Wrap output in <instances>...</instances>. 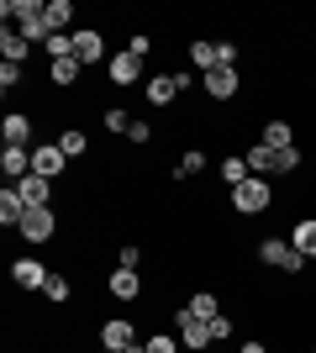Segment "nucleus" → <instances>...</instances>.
I'll return each mask as SVG.
<instances>
[{
  "label": "nucleus",
  "mask_w": 316,
  "mask_h": 353,
  "mask_svg": "<svg viewBox=\"0 0 316 353\" xmlns=\"http://www.w3.org/2000/svg\"><path fill=\"white\" fill-rule=\"evenodd\" d=\"M74 59H79V63L105 59V37H101V32H74Z\"/></svg>",
  "instance_id": "13"
},
{
  "label": "nucleus",
  "mask_w": 316,
  "mask_h": 353,
  "mask_svg": "<svg viewBox=\"0 0 316 353\" xmlns=\"http://www.w3.org/2000/svg\"><path fill=\"white\" fill-rule=\"evenodd\" d=\"M53 232H59V216H53V206H32L27 216H21V237H27V243H48Z\"/></svg>",
  "instance_id": "3"
},
{
  "label": "nucleus",
  "mask_w": 316,
  "mask_h": 353,
  "mask_svg": "<svg viewBox=\"0 0 316 353\" xmlns=\"http://www.w3.org/2000/svg\"><path fill=\"white\" fill-rule=\"evenodd\" d=\"M232 338V316H216V322H211V343H227Z\"/></svg>",
  "instance_id": "37"
},
{
  "label": "nucleus",
  "mask_w": 316,
  "mask_h": 353,
  "mask_svg": "<svg viewBox=\"0 0 316 353\" xmlns=\"http://www.w3.org/2000/svg\"><path fill=\"white\" fill-rule=\"evenodd\" d=\"M196 174H206V153L190 148V153H180V163H174V179H196Z\"/></svg>",
  "instance_id": "22"
},
{
  "label": "nucleus",
  "mask_w": 316,
  "mask_h": 353,
  "mask_svg": "<svg viewBox=\"0 0 316 353\" xmlns=\"http://www.w3.org/2000/svg\"><path fill=\"white\" fill-rule=\"evenodd\" d=\"M143 264V253H137V243H127V248H121V269H137Z\"/></svg>",
  "instance_id": "39"
},
{
  "label": "nucleus",
  "mask_w": 316,
  "mask_h": 353,
  "mask_svg": "<svg viewBox=\"0 0 316 353\" xmlns=\"http://www.w3.org/2000/svg\"><path fill=\"white\" fill-rule=\"evenodd\" d=\"M21 85V63H0V90H16Z\"/></svg>",
  "instance_id": "35"
},
{
  "label": "nucleus",
  "mask_w": 316,
  "mask_h": 353,
  "mask_svg": "<svg viewBox=\"0 0 316 353\" xmlns=\"http://www.w3.org/2000/svg\"><path fill=\"white\" fill-rule=\"evenodd\" d=\"M21 37H27V43H48V37H53V27H48V16H32V21H21Z\"/></svg>",
  "instance_id": "29"
},
{
  "label": "nucleus",
  "mask_w": 316,
  "mask_h": 353,
  "mask_svg": "<svg viewBox=\"0 0 316 353\" xmlns=\"http://www.w3.org/2000/svg\"><path fill=\"white\" fill-rule=\"evenodd\" d=\"M174 322H180V343L190 353L196 348H211V322H200V316H190V311H174Z\"/></svg>",
  "instance_id": "6"
},
{
  "label": "nucleus",
  "mask_w": 316,
  "mask_h": 353,
  "mask_svg": "<svg viewBox=\"0 0 316 353\" xmlns=\"http://www.w3.org/2000/svg\"><path fill=\"white\" fill-rule=\"evenodd\" d=\"M143 348H148V353H180V338H174V332H153Z\"/></svg>",
  "instance_id": "32"
},
{
  "label": "nucleus",
  "mask_w": 316,
  "mask_h": 353,
  "mask_svg": "<svg viewBox=\"0 0 316 353\" xmlns=\"http://www.w3.org/2000/svg\"><path fill=\"white\" fill-rule=\"evenodd\" d=\"M79 69H85L79 59H53V85H63V90H69V85L79 79Z\"/></svg>",
  "instance_id": "28"
},
{
  "label": "nucleus",
  "mask_w": 316,
  "mask_h": 353,
  "mask_svg": "<svg viewBox=\"0 0 316 353\" xmlns=\"http://www.w3.org/2000/svg\"><path fill=\"white\" fill-rule=\"evenodd\" d=\"M137 69H143V59H132V53L121 48L116 59H111V85H132V79H137Z\"/></svg>",
  "instance_id": "18"
},
{
  "label": "nucleus",
  "mask_w": 316,
  "mask_h": 353,
  "mask_svg": "<svg viewBox=\"0 0 316 353\" xmlns=\"http://www.w3.org/2000/svg\"><path fill=\"white\" fill-rule=\"evenodd\" d=\"M258 264H274V269H285V274H301L306 253L295 248L290 237H264V243H258Z\"/></svg>",
  "instance_id": "1"
},
{
  "label": "nucleus",
  "mask_w": 316,
  "mask_h": 353,
  "mask_svg": "<svg viewBox=\"0 0 316 353\" xmlns=\"http://www.w3.org/2000/svg\"><path fill=\"white\" fill-rule=\"evenodd\" d=\"M63 163H69V159H63V148H59V143H37V148H32V174L59 179V174H63Z\"/></svg>",
  "instance_id": "5"
},
{
  "label": "nucleus",
  "mask_w": 316,
  "mask_h": 353,
  "mask_svg": "<svg viewBox=\"0 0 316 353\" xmlns=\"http://www.w3.org/2000/svg\"><path fill=\"white\" fill-rule=\"evenodd\" d=\"M43 11H48L43 0H6V6H0V16H6V27H11V21L21 27V21H32V16H43Z\"/></svg>",
  "instance_id": "14"
},
{
  "label": "nucleus",
  "mask_w": 316,
  "mask_h": 353,
  "mask_svg": "<svg viewBox=\"0 0 316 353\" xmlns=\"http://www.w3.org/2000/svg\"><path fill=\"white\" fill-rule=\"evenodd\" d=\"M248 169H253V174H269V148H264V143L248 148Z\"/></svg>",
  "instance_id": "34"
},
{
  "label": "nucleus",
  "mask_w": 316,
  "mask_h": 353,
  "mask_svg": "<svg viewBox=\"0 0 316 353\" xmlns=\"http://www.w3.org/2000/svg\"><path fill=\"white\" fill-rule=\"evenodd\" d=\"M174 95H180L174 74H153V79H148V101L153 105H174Z\"/></svg>",
  "instance_id": "17"
},
{
  "label": "nucleus",
  "mask_w": 316,
  "mask_h": 353,
  "mask_svg": "<svg viewBox=\"0 0 316 353\" xmlns=\"http://www.w3.org/2000/svg\"><path fill=\"white\" fill-rule=\"evenodd\" d=\"M101 348H105V353H127V348H137V327L127 322V316H111V322L101 327Z\"/></svg>",
  "instance_id": "4"
},
{
  "label": "nucleus",
  "mask_w": 316,
  "mask_h": 353,
  "mask_svg": "<svg viewBox=\"0 0 316 353\" xmlns=\"http://www.w3.org/2000/svg\"><path fill=\"white\" fill-rule=\"evenodd\" d=\"M16 195L27 201V211H32V206H53V179L27 174V179H16Z\"/></svg>",
  "instance_id": "7"
},
{
  "label": "nucleus",
  "mask_w": 316,
  "mask_h": 353,
  "mask_svg": "<svg viewBox=\"0 0 316 353\" xmlns=\"http://www.w3.org/2000/svg\"><path fill=\"white\" fill-rule=\"evenodd\" d=\"M53 59H74V32H53L48 37V63Z\"/></svg>",
  "instance_id": "27"
},
{
  "label": "nucleus",
  "mask_w": 316,
  "mask_h": 353,
  "mask_svg": "<svg viewBox=\"0 0 316 353\" xmlns=\"http://www.w3.org/2000/svg\"><path fill=\"white\" fill-rule=\"evenodd\" d=\"M290 243L306 253V259H316V216H306V221H295L290 227Z\"/></svg>",
  "instance_id": "19"
},
{
  "label": "nucleus",
  "mask_w": 316,
  "mask_h": 353,
  "mask_svg": "<svg viewBox=\"0 0 316 353\" xmlns=\"http://www.w3.org/2000/svg\"><path fill=\"white\" fill-rule=\"evenodd\" d=\"M185 311H190V316H200V322H216V316H222V301H216L211 290H196L190 301H185Z\"/></svg>",
  "instance_id": "16"
},
{
  "label": "nucleus",
  "mask_w": 316,
  "mask_h": 353,
  "mask_svg": "<svg viewBox=\"0 0 316 353\" xmlns=\"http://www.w3.org/2000/svg\"><path fill=\"white\" fill-rule=\"evenodd\" d=\"M11 280L21 285V290H43V285H48V264H37V259H16Z\"/></svg>",
  "instance_id": "8"
},
{
  "label": "nucleus",
  "mask_w": 316,
  "mask_h": 353,
  "mask_svg": "<svg viewBox=\"0 0 316 353\" xmlns=\"http://www.w3.org/2000/svg\"><path fill=\"white\" fill-rule=\"evenodd\" d=\"M248 174H253V169H248V159H222V179L232 185V190H238V185H242Z\"/></svg>",
  "instance_id": "31"
},
{
  "label": "nucleus",
  "mask_w": 316,
  "mask_h": 353,
  "mask_svg": "<svg viewBox=\"0 0 316 353\" xmlns=\"http://www.w3.org/2000/svg\"><path fill=\"white\" fill-rule=\"evenodd\" d=\"M301 169V148H269V174H295Z\"/></svg>",
  "instance_id": "20"
},
{
  "label": "nucleus",
  "mask_w": 316,
  "mask_h": 353,
  "mask_svg": "<svg viewBox=\"0 0 316 353\" xmlns=\"http://www.w3.org/2000/svg\"><path fill=\"white\" fill-rule=\"evenodd\" d=\"M43 295H48V301H53V306H63V301H69V295H74V285L63 280V274H48V285H43Z\"/></svg>",
  "instance_id": "30"
},
{
  "label": "nucleus",
  "mask_w": 316,
  "mask_h": 353,
  "mask_svg": "<svg viewBox=\"0 0 316 353\" xmlns=\"http://www.w3.org/2000/svg\"><path fill=\"white\" fill-rule=\"evenodd\" d=\"M105 285H111V295H116V301H137V295H143V274H137V269H116Z\"/></svg>",
  "instance_id": "11"
},
{
  "label": "nucleus",
  "mask_w": 316,
  "mask_h": 353,
  "mask_svg": "<svg viewBox=\"0 0 316 353\" xmlns=\"http://www.w3.org/2000/svg\"><path fill=\"white\" fill-rule=\"evenodd\" d=\"M105 132H132V117H127V111H121V105H111V111H105Z\"/></svg>",
  "instance_id": "33"
},
{
  "label": "nucleus",
  "mask_w": 316,
  "mask_h": 353,
  "mask_svg": "<svg viewBox=\"0 0 316 353\" xmlns=\"http://www.w3.org/2000/svg\"><path fill=\"white\" fill-rule=\"evenodd\" d=\"M258 143H264V148H295V132H290V121H269Z\"/></svg>",
  "instance_id": "23"
},
{
  "label": "nucleus",
  "mask_w": 316,
  "mask_h": 353,
  "mask_svg": "<svg viewBox=\"0 0 316 353\" xmlns=\"http://www.w3.org/2000/svg\"><path fill=\"white\" fill-rule=\"evenodd\" d=\"M27 37H21V32H11V27H6V32H0V59H6V63H21V59H27Z\"/></svg>",
  "instance_id": "21"
},
{
  "label": "nucleus",
  "mask_w": 316,
  "mask_h": 353,
  "mask_svg": "<svg viewBox=\"0 0 316 353\" xmlns=\"http://www.w3.org/2000/svg\"><path fill=\"white\" fill-rule=\"evenodd\" d=\"M216 63H222V69H238V43H216Z\"/></svg>",
  "instance_id": "36"
},
{
  "label": "nucleus",
  "mask_w": 316,
  "mask_h": 353,
  "mask_svg": "<svg viewBox=\"0 0 316 353\" xmlns=\"http://www.w3.org/2000/svg\"><path fill=\"white\" fill-rule=\"evenodd\" d=\"M0 137H6V143H11V148H27V143H32V117H21V111H11V117L0 121Z\"/></svg>",
  "instance_id": "12"
},
{
  "label": "nucleus",
  "mask_w": 316,
  "mask_h": 353,
  "mask_svg": "<svg viewBox=\"0 0 316 353\" xmlns=\"http://www.w3.org/2000/svg\"><path fill=\"white\" fill-rule=\"evenodd\" d=\"M238 85H242L238 69H211V74H206V95H211V101H232V95H238Z\"/></svg>",
  "instance_id": "9"
},
{
  "label": "nucleus",
  "mask_w": 316,
  "mask_h": 353,
  "mask_svg": "<svg viewBox=\"0 0 316 353\" xmlns=\"http://www.w3.org/2000/svg\"><path fill=\"white\" fill-rule=\"evenodd\" d=\"M269 201H274V190L264 185V174H248L238 190H232V206H238L242 216H258V211H269Z\"/></svg>",
  "instance_id": "2"
},
{
  "label": "nucleus",
  "mask_w": 316,
  "mask_h": 353,
  "mask_svg": "<svg viewBox=\"0 0 316 353\" xmlns=\"http://www.w3.org/2000/svg\"><path fill=\"white\" fill-rule=\"evenodd\" d=\"M148 48H153V43H148V37H143V32H137L132 43H127V53H132V59H143V53H148Z\"/></svg>",
  "instance_id": "40"
},
{
  "label": "nucleus",
  "mask_w": 316,
  "mask_h": 353,
  "mask_svg": "<svg viewBox=\"0 0 316 353\" xmlns=\"http://www.w3.org/2000/svg\"><path fill=\"white\" fill-rule=\"evenodd\" d=\"M311 353H316V348H311Z\"/></svg>",
  "instance_id": "42"
},
{
  "label": "nucleus",
  "mask_w": 316,
  "mask_h": 353,
  "mask_svg": "<svg viewBox=\"0 0 316 353\" xmlns=\"http://www.w3.org/2000/svg\"><path fill=\"white\" fill-rule=\"evenodd\" d=\"M0 169H6V179H11V185H16V179H27V174H32V148H11V143H6Z\"/></svg>",
  "instance_id": "10"
},
{
  "label": "nucleus",
  "mask_w": 316,
  "mask_h": 353,
  "mask_svg": "<svg viewBox=\"0 0 316 353\" xmlns=\"http://www.w3.org/2000/svg\"><path fill=\"white\" fill-rule=\"evenodd\" d=\"M21 216H27V201L16 195V185H6V190H0V221H6V227H21Z\"/></svg>",
  "instance_id": "15"
},
{
  "label": "nucleus",
  "mask_w": 316,
  "mask_h": 353,
  "mask_svg": "<svg viewBox=\"0 0 316 353\" xmlns=\"http://www.w3.org/2000/svg\"><path fill=\"white\" fill-rule=\"evenodd\" d=\"M59 148H63V159H85V148H90V137L79 132V127H69V132L59 137Z\"/></svg>",
  "instance_id": "26"
},
{
  "label": "nucleus",
  "mask_w": 316,
  "mask_h": 353,
  "mask_svg": "<svg viewBox=\"0 0 316 353\" xmlns=\"http://www.w3.org/2000/svg\"><path fill=\"white\" fill-rule=\"evenodd\" d=\"M242 353H264V343H242Z\"/></svg>",
  "instance_id": "41"
},
{
  "label": "nucleus",
  "mask_w": 316,
  "mask_h": 353,
  "mask_svg": "<svg viewBox=\"0 0 316 353\" xmlns=\"http://www.w3.org/2000/svg\"><path fill=\"white\" fill-rule=\"evenodd\" d=\"M148 137H153V127H148V121H132V132H127V143H148Z\"/></svg>",
  "instance_id": "38"
},
{
  "label": "nucleus",
  "mask_w": 316,
  "mask_h": 353,
  "mask_svg": "<svg viewBox=\"0 0 316 353\" xmlns=\"http://www.w3.org/2000/svg\"><path fill=\"white\" fill-rule=\"evenodd\" d=\"M48 27L53 32H69V21H74V6H69V0H48Z\"/></svg>",
  "instance_id": "24"
},
{
  "label": "nucleus",
  "mask_w": 316,
  "mask_h": 353,
  "mask_svg": "<svg viewBox=\"0 0 316 353\" xmlns=\"http://www.w3.org/2000/svg\"><path fill=\"white\" fill-rule=\"evenodd\" d=\"M190 63H196L200 74H211V69H222V63H216V43H190Z\"/></svg>",
  "instance_id": "25"
}]
</instances>
